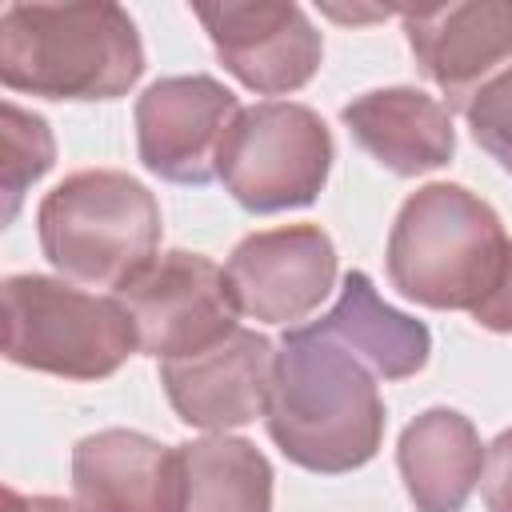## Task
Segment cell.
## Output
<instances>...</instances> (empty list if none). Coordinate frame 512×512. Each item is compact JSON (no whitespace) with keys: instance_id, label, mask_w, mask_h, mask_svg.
Wrapping results in <instances>:
<instances>
[{"instance_id":"ba28073f","label":"cell","mask_w":512,"mask_h":512,"mask_svg":"<svg viewBox=\"0 0 512 512\" xmlns=\"http://www.w3.org/2000/svg\"><path fill=\"white\" fill-rule=\"evenodd\" d=\"M236 96L212 76H164L136 100V144L148 172L172 184L220 176V148L236 124Z\"/></svg>"},{"instance_id":"30bf717a","label":"cell","mask_w":512,"mask_h":512,"mask_svg":"<svg viewBox=\"0 0 512 512\" xmlns=\"http://www.w3.org/2000/svg\"><path fill=\"white\" fill-rule=\"evenodd\" d=\"M196 20L220 64L260 96L296 92L320 68V32L296 4H196Z\"/></svg>"},{"instance_id":"2e32d148","label":"cell","mask_w":512,"mask_h":512,"mask_svg":"<svg viewBox=\"0 0 512 512\" xmlns=\"http://www.w3.org/2000/svg\"><path fill=\"white\" fill-rule=\"evenodd\" d=\"M316 324L332 340H340L360 364H368L372 376H384V380L416 376L432 352L428 328L420 320L388 308L364 272L344 276L336 308L328 316H320Z\"/></svg>"},{"instance_id":"ac0fdd59","label":"cell","mask_w":512,"mask_h":512,"mask_svg":"<svg viewBox=\"0 0 512 512\" xmlns=\"http://www.w3.org/2000/svg\"><path fill=\"white\" fill-rule=\"evenodd\" d=\"M56 160V144L48 124L36 112L16 108L12 100L0 104V192H4V220L16 216L20 196L36 184Z\"/></svg>"},{"instance_id":"7402d4cb","label":"cell","mask_w":512,"mask_h":512,"mask_svg":"<svg viewBox=\"0 0 512 512\" xmlns=\"http://www.w3.org/2000/svg\"><path fill=\"white\" fill-rule=\"evenodd\" d=\"M4 512H80V508L60 496H24L16 488H4Z\"/></svg>"},{"instance_id":"5bb4252c","label":"cell","mask_w":512,"mask_h":512,"mask_svg":"<svg viewBox=\"0 0 512 512\" xmlns=\"http://www.w3.org/2000/svg\"><path fill=\"white\" fill-rule=\"evenodd\" d=\"M340 120L356 144L396 176H420L448 164L456 148L448 104L420 88H376L344 104Z\"/></svg>"},{"instance_id":"4fadbf2b","label":"cell","mask_w":512,"mask_h":512,"mask_svg":"<svg viewBox=\"0 0 512 512\" xmlns=\"http://www.w3.org/2000/svg\"><path fill=\"white\" fill-rule=\"evenodd\" d=\"M72 496L80 512H184L180 448L128 428L92 432L72 448Z\"/></svg>"},{"instance_id":"ffe728a7","label":"cell","mask_w":512,"mask_h":512,"mask_svg":"<svg viewBox=\"0 0 512 512\" xmlns=\"http://www.w3.org/2000/svg\"><path fill=\"white\" fill-rule=\"evenodd\" d=\"M480 488H484L488 512H512V428L500 432V436L488 444Z\"/></svg>"},{"instance_id":"52a82bcc","label":"cell","mask_w":512,"mask_h":512,"mask_svg":"<svg viewBox=\"0 0 512 512\" xmlns=\"http://www.w3.org/2000/svg\"><path fill=\"white\" fill-rule=\"evenodd\" d=\"M116 300L132 316L140 352L160 364L196 356L240 328L224 268L184 248L152 256L124 288H116Z\"/></svg>"},{"instance_id":"9a60e30c","label":"cell","mask_w":512,"mask_h":512,"mask_svg":"<svg viewBox=\"0 0 512 512\" xmlns=\"http://www.w3.org/2000/svg\"><path fill=\"white\" fill-rule=\"evenodd\" d=\"M484 444L468 416L456 408H428L404 432L396 448L400 480L420 512H460L484 476Z\"/></svg>"},{"instance_id":"7c38bea8","label":"cell","mask_w":512,"mask_h":512,"mask_svg":"<svg viewBox=\"0 0 512 512\" xmlns=\"http://www.w3.org/2000/svg\"><path fill=\"white\" fill-rule=\"evenodd\" d=\"M272 364H276L272 340L260 332L236 328L232 336H224L220 344L196 356L164 360L160 384L184 424L220 436L228 428H240L264 416Z\"/></svg>"},{"instance_id":"603a6c76","label":"cell","mask_w":512,"mask_h":512,"mask_svg":"<svg viewBox=\"0 0 512 512\" xmlns=\"http://www.w3.org/2000/svg\"><path fill=\"white\" fill-rule=\"evenodd\" d=\"M332 20H352V24H360V20H384V16H392V8H324Z\"/></svg>"},{"instance_id":"e0dca14e","label":"cell","mask_w":512,"mask_h":512,"mask_svg":"<svg viewBox=\"0 0 512 512\" xmlns=\"http://www.w3.org/2000/svg\"><path fill=\"white\" fill-rule=\"evenodd\" d=\"M184 512H272V464L236 436L180 444Z\"/></svg>"},{"instance_id":"5b68a950","label":"cell","mask_w":512,"mask_h":512,"mask_svg":"<svg viewBox=\"0 0 512 512\" xmlns=\"http://www.w3.org/2000/svg\"><path fill=\"white\" fill-rule=\"evenodd\" d=\"M136 348L140 340L120 300L48 276L4 280V356L12 364L68 380H100Z\"/></svg>"},{"instance_id":"8992f818","label":"cell","mask_w":512,"mask_h":512,"mask_svg":"<svg viewBox=\"0 0 512 512\" xmlns=\"http://www.w3.org/2000/svg\"><path fill=\"white\" fill-rule=\"evenodd\" d=\"M332 168L324 120L292 100L240 108L220 148V180L248 212H284L316 200Z\"/></svg>"},{"instance_id":"277c9868","label":"cell","mask_w":512,"mask_h":512,"mask_svg":"<svg viewBox=\"0 0 512 512\" xmlns=\"http://www.w3.org/2000/svg\"><path fill=\"white\" fill-rule=\"evenodd\" d=\"M36 228L56 272L88 288H124L156 256L160 204L128 172L88 168L44 196Z\"/></svg>"},{"instance_id":"9c48e42d","label":"cell","mask_w":512,"mask_h":512,"mask_svg":"<svg viewBox=\"0 0 512 512\" xmlns=\"http://www.w3.org/2000/svg\"><path fill=\"white\" fill-rule=\"evenodd\" d=\"M224 276L240 316L296 328L332 292L336 248L316 224H284L240 240Z\"/></svg>"},{"instance_id":"8fae6325","label":"cell","mask_w":512,"mask_h":512,"mask_svg":"<svg viewBox=\"0 0 512 512\" xmlns=\"http://www.w3.org/2000/svg\"><path fill=\"white\" fill-rule=\"evenodd\" d=\"M400 20L420 72L460 112L492 76L512 68V4L504 0L404 8Z\"/></svg>"},{"instance_id":"7a4b0ae2","label":"cell","mask_w":512,"mask_h":512,"mask_svg":"<svg viewBox=\"0 0 512 512\" xmlns=\"http://www.w3.org/2000/svg\"><path fill=\"white\" fill-rule=\"evenodd\" d=\"M144 72V48L120 4H8L0 80L48 100H112Z\"/></svg>"},{"instance_id":"d6986e66","label":"cell","mask_w":512,"mask_h":512,"mask_svg":"<svg viewBox=\"0 0 512 512\" xmlns=\"http://www.w3.org/2000/svg\"><path fill=\"white\" fill-rule=\"evenodd\" d=\"M468 128L476 136V144L500 160L504 172H512V68H504L500 76H492L464 108Z\"/></svg>"},{"instance_id":"3957f363","label":"cell","mask_w":512,"mask_h":512,"mask_svg":"<svg viewBox=\"0 0 512 512\" xmlns=\"http://www.w3.org/2000/svg\"><path fill=\"white\" fill-rule=\"evenodd\" d=\"M508 256L500 216L460 184L412 192L388 236V280L428 308L476 312Z\"/></svg>"},{"instance_id":"6da1fadb","label":"cell","mask_w":512,"mask_h":512,"mask_svg":"<svg viewBox=\"0 0 512 512\" xmlns=\"http://www.w3.org/2000/svg\"><path fill=\"white\" fill-rule=\"evenodd\" d=\"M264 420L292 464L336 476L376 456L384 400L368 364L320 324H296L276 348Z\"/></svg>"},{"instance_id":"44dd1931","label":"cell","mask_w":512,"mask_h":512,"mask_svg":"<svg viewBox=\"0 0 512 512\" xmlns=\"http://www.w3.org/2000/svg\"><path fill=\"white\" fill-rule=\"evenodd\" d=\"M472 320L488 332H512V240H508V256H504V268L492 284V292L484 296V304L472 312Z\"/></svg>"}]
</instances>
